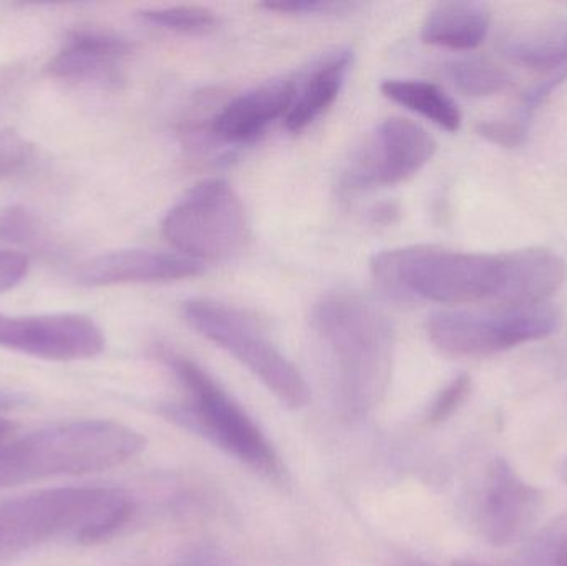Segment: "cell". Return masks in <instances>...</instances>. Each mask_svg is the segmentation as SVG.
Here are the masks:
<instances>
[{"label": "cell", "mask_w": 567, "mask_h": 566, "mask_svg": "<svg viewBox=\"0 0 567 566\" xmlns=\"http://www.w3.org/2000/svg\"><path fill=\"white\" fill-rule=\"evenodd\" d=\"M310 328L347 418H365L385 398L392 378L395 329L365 296L329 292L313 305Z\"/></svg>", "instance_id": "cell-1"}, {"label": "cell", "mask_w": 567, "mask_h": 566, "mask_svg": "<svg viewBox=\"0 0 567 566\" xmlns=\"http://www.w3.org/2000/svg\"><path fill=\"white\" fill-rule=\"evenodd\" d=\"M146 439L115 421L52 425L0 445V488L63 475L99 474L142 454Z\"/></svg>", "instance_id": "cell-2"}, {"label": "cell", "mask_w": 567, "mask_h": 566, "mask_svg": "<svg viewBox=\"0 0 567 566\" xmlns=\"http://www.w3.org/2000/svg\"><path fill=\"white\" fill-rule=\"evenodd\" d=\"M123 491L66 487L0 502V555L72 535L85 545L113 537L133 515Z\"/></svg>", "instance_id": "cell-3"}, {"label": "cell", "mask_w": 567, "mask_h": 566, "mask_svg": "<svg viewBox=\"0 0 567 566\" xmlns=\"http://www.w3.org/2000/svg\"><path fill=\"white\" fill-rule=\"evenodd\" d=\"M373 278L386 289L439 305L496 309L506 279L505 253H466L440 246H406L373 256Z\"/></svg>", "instance_id": "cell-4"}, {"label": "cell", "mask_w": 567, "mask_h": 566, "mask_svg": "<svg viewBox=\"0 0 567 566\" xmlns=\"http://www.w3.org/2000/svg\"><path fill=\"white\" fill-rule=\"evenodd\" d=\"M159 359L168 366L186 394L185 404L169 414L172 419L255 471L278 474V455L271 442L205 369L165 349L159 351Z\"/></svg>", "instance_id": "cell-5"}, {"label": "cell", "mask_w": 567, "mask_h": 566, "mask_svg": "<svg viewBox=\"0 0 567 566\" xmlns=\"http://www.w3.org/2000/svg\"><path fill=\"white\" fill-rule=\"evenodd\" d=\"M183 315L199 335L249 369L284 405L300 409L309 402L299 369L245 312L212 299H192L183 306Z\"/></svg>", "instance_id": "cell-6"}, {"label": "cell", "mask_w": 567, "mask_h": 566, "mask_svg": "<svg viewBox=\"0 0 567 566\" xmlns=\"http://www.w3.org/2000/svg\"><path fill=\"white\" fill-rule=\"evenodd\" d=\"M559 321V312L548 302L512 311L449 309L429 319L426 332L449 358H486L548 338L558 331Z\"/></svg>", "instance_id": "cell-7"}, {"label": "cell", "mask_w": 567, "mask_h": 566, "mask_svg": "<svg viewBox=\"0 0 567 566\" xmlns=\"http://www.w3.org/2000/svg\"><path fill=\"white\" fill-rule=\"evenodd\" d=\"M163 235L195 261L231 258L248 236L246 209L228 182L206 179L166 215Z\"/></svg>", "instance_id": "cell-8"}, {"label": "cell", "mask_w": 567, "mask_h": 566, "mask_svg": "<svg viewBox=\"0 0 567 566\" xmlns=\"http://www.w3.org/2000/svg\"><path fill=\"white\" fill-rule=\"evenodd\" d=\"M436 152L433 136L415 122L386 119L357 150L343 172V188H380L406 182L420 172Z\"/></svg>", "instance_id": "cell-9"}, {"label": "cell", "mask_w": 567, "mask_h": 566, "mask_svg": "<svg viewBox=\"0 0 567 566\" xmlns=\"http://www.w3.org/2000/svg\"><path fill=\"white\" fill-rule=\"evenodd\" d=\"M0 348L47 361H85L102 354L105 336L95 321L82 315L0 312Z\"/></svg>", "instance_id": "cell-10"}, {"label": "cell", "mask_w": 567, "mask_h": 566, "mask_svg": "<svg viewBox=\"0 0 567 566\" xmlns=\"http://www.w3.org/2000/svg\"><path fill=\"white\" fill-rule=\"evenodd\" d=\"M542 507V492L525 481L505 459L486 474L480 501V527L488 544L506 547L525 537Z\"/></svg>", "instance_id": "cell-11"}, {"label": "cell", "mask_w": 567, "mask_h": 566, "mask_svg": "<svg viewBox=\"0 0 567 566\" xmlns=\"http://www.w3.org/2000/svg\"><path fill=\"white\" fill-rule=\"evenodd\" d=\"M203 265L195 259L172 253L122 249L105 253L83 263L76 279L86 288L116 285H150L196 278Z\"/></svg>", "instance_id": "cell-12"}, {"label": "cell", "mask_w": 567, "mask_h": 566, "mask_svg": "<svg viewBox=\"0 0 567 566\" xmlns=\"http://www.w3.org/2000/svg\"><path fill=\"white\" fill-rule=\"evenodd\" d=\"M297 82L289 79H276L262 83L243 95L236 96L223 106L213 120V133L218 138L231 143L251 142L266 132L276 120L286 119Z\"/></svg>", "instance_id": "cell-13"}, {"label": "cell", "mask_w": 567, "mask_h": 566, "mask_svg": "<svg viewBox=\"0 0 567 566\" xmlns=\"http://www.w3.org/2000/svg\"><path fill=\"white\" fill-rule=\"evenodd\" d=\"M505 288L495 311L546 305L565 285V259L551 249H518L505 253Z\"/></svg>", "instance_id": "cell-14"}, {"label": "cell", "mask_w": 567, "mask_h": 566, "mask_svg": "<svg viewBox=\"0 0 567 566\" xmlns=\"http://www.w3.org/2000/svg\"><path fill=\"white\" fill-rule=\"evenodd\" d=\"M132 45L113 33L82 30L66 39L47 72L63 80H113Z\"/></svg>", "instance_id": "cell-15"}, {"label": "cell", "mask_w": 567, "mask_h": 566, "mask_svg": "<svg viewBox=\"0 0 567 566\" xmlns=\"http://www.w3.org/2000/svg\"><path fill=\"white\" fill-rule=\"evenodd\" d=\"M352 63V52L339 49L310 66L302 83L297 82L296 96L284 123L289 132H302L319 119L339 96Z\"/></svg>", "instance_id": "cell-16"}, {"label": "cell", "mask_w": 567, "mask_h": 566, "mask_svg": "<svg viewBox=\"0 0 567 566\" xmlns=\"http://www.w3.org/2000/svg\"><path fill=\"white\" fill-rule=\"evenodd\" d=\"M492 13L486 3L452 0L433 7L422 25V40L452 50H472L488 35Z\"/></svg>", "instance_id": "cell-17"}, {"label": "cell", "mask_w": 567, "mask_h": 566, "mask_svg": "<svg viewBox=\"0 0 567 566\" xmlns=\"http://www.w3.org/2000/svg\"><path fill=\"white\" fill-rule=\"evenodd\" d=\"M502 52L509 62L525 69L549 72L566 69L567 16L553 17L512 33L503 40Z\"/></svg>", "instance_id": "cell-18"}, {"label": "cell", "mask_w": 567, "mask_h": 566, "mask_svg": "<svg viewBox=\"0 0 567 566\" xmlns=\"http://www.w3.org/2000/svg\"><path fill=\"white\" fill-rule=\"evenodd\" d=\"M383 96L399 103L403 109L435 123L445 132H458L462 126V112L455 100L432 82L423 80H385L380 85Z\"/></svg>", "instance_id": "cell-19"}, {"label": "cell", "mask_w": 567, "mask_h": 566, "mask_svg": "<svg viewBox=\"0 0 567 566\" xmlns=\"http://www.w3.org/2000/svg\"><path fill=\"white\" fill-rule=\"evenodd\" d=\"M446 76L466 96H492L506 92L513 76L508 70L482 59L455 60L446 65Z\"/></svg>", "instance_id": "cell-20"}, {"label": "cell", "mask_w": 567, "mask_h": 566, "mask_svg": "<svg viewBox=\"0 0 567 566\" xmlns=\"http://www.w3.org/2000/svg\"><path fill=\"white\" fill-rule=\"evenodd\" d=\"M140 16L153 25L185 35H206L215 32L219 25V19L213 10L198 6L142 10Z\"/></svg>", "instance_id": "cell-21"}, {"label": "cell", "mask_w": 567, "mask_h": 566, "mask_svg": "<svg viewBox=\"0 0 567 566\" xmlns=\"http://www.w3.org/2000/svg\"><path fill=\"white\" fill-rule=\"evenodd\" d=\"M526 557L529 566H567V515L533 537Z\"/></svg>", "instance_id": "cell-22"}, {"label": "cell", "mask_w": 567, "mask_h": 566, "mask_svg": "<svg viewBox=\"0 0 567 566\" xmlns=\"http://www.w3.org/2000/svg\"><path fill=\"white\" fill-rule=\"evenodd\" d=\"M472 378L468 374L456 375L450 381L442 391L439 392L429 411H426V422L432 425L442 424L449 421L468 399L472 392Z\"/></svg>", "instance_id": "cell-23"}, {"label": "cell", "mask_w": 567, "mask_h": 566, "mask_svg": "<svg viewBox=\"0 0 567 566\" xmlns=\"http://www.w3.org/2000/svg\"><path fill=\"white\" fill-rule=\"evenodd\" d=\"M39 222L23 206H10L0 212V239L10 243H32L39 236Z\"/></svg>", "instance_id": "cell-24"}, {"label": "cell", "mask_w": 567, "mask_h": 566, "mask_svg": "<svg viewBox=\"0 0 567 566\" xmlns=\"http://www.w3.org/2000/svg\"><path fill=\"white\" fill-rule=\"evenodd\" d=\"M478 135L495 145L513 146L523 145L528 138L529 122L523 120L522 116H509V119L489 120V122H482L478 126Z\"/></svg>", "instance_id": "cell-25"}, {"label": "cell", "mask_w": 567, "mask_h": 566, "mask_svg": "<svg viewBox=\"0 0 567 566\" xmlns=\"http://www.w3.org/2000/svg\"><path fill=\"white\" fill-rule=\"evenodd\" d=\"M32 155L29 143L12 132H0V178L19 172Z\"/></svg>", "instance_id": "cell-26"}, {"label": "cell", "mask_w": 567, "mask_h": 566, "mask_svg": "<svg viewBox=\"0 0 567 566\" xmlns=\"http://www.w3.org/2000/svg\"><path fill=\"white\" fill-rule=\"evenodd\" d=\"M29 258L22 253L0 249V295L16 288L29 272Z\"/></svg>", "instance_id": "cell-27"}, {"label": "cell", "mask_w": 567, "mask_h": 566, "mask_svg": "<svg viewBox=\"0 0 567 566\" xmlns=\"http://www.w3.org/2000/svg\"><path fill=\"white\" fill-rule=\"evenodd\" d=\"M261 7L275 10V12L307 16V13H326L343 9L347 3L323 2V0H290V2H265L261 3Z\"/></svg>", "instance_id": "cell-28"}, {"label": "cell", "mask_w": 567, "mask_h": 566, "mask_svg": "<svg viewBox=\"0 0 567 566\" xmlns=\"http://www.w3.org/2000/svg\"><path fill=\"white\" fill-rule=\"evenodd\" d=\"M390 566H435L429 564V562L422 560V558L415 557H400L392 562Z\"/></svg>", "instance_id": "cell-29"}, {"label": "cell", "mask_w": 567, "mask_h": 566, "mask_svg": "<svg viewBox=\"0 0 567 566\" xmlns=\"http://www.w3.org/2000/svg\"><path fill=\"white\" fill-rule=\"evenodd\" d=\"M10 429H12V424L7 419L0 418V444L9 435Z\"/></svg>", "instance_id": "cell-30"}, {"label": "cell", "mask_w": 567, "mask_h": 566, "mask_svg": "<svg viewBox=\"0 0 567 566\" xmlns=\"http://www.w3.org/2000/svg\"><path fill=\"white\" fill-rule=\"evenodd\" d=\"M13 404V399L6 398V395H0V412L7 411L10 405Z\"/></svg>", "instance_id": "cell-31"}, {"label": "cell", "mask_w": 567, "mask_h": 566, "mask_svg": "<svg viewBox=\"0 0 567 566\" xmlns=\"http://www.w3.org/2000/svg\"><path fill=\"white\" fill-rule=\"evenodd\" d=\"M450 566H495L488 564H478V562H455V564Z\"/></svg>", "instance_id": "cell-32"}, {"label": "cell", "mask_w": 567, "mask_h": 566, "mask_svg": "<svg viewBox=\"0 0 567 566\" xmlns=\"http://www.w3.org/2000/svg\"><path fill=\"white\" fill-rule=\"evenodd\" d=\"M563 475H565L566 481H567V462H566L565 469H563Z\"/></svg>", "instance_id": "cell-33"}]
</instances>
